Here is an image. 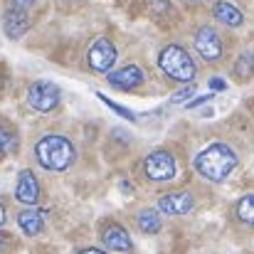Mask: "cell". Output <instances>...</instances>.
I'll return each mask as SVG.
<instances>
[{
  "label": "cell",
  "mask_w": 254,
  "mask_h": 254,
  "mask_svg": "<svg viewBox=\"0 0 254 254\" xmlns=\"http://www.w3.org/2000/svg\"><path fill=\"white\" fill-rule=\"evenodd\" d=\"M240 158L235 153V148H230L227 143H210L207 148H202L195 161H192V168L197 170L205 180H212V183H222L232 170L237 168Z\"/></svg>",
  "instance_id": "obj_1"
},
{
  "label": "cell",
  "mask_w": 254,
  "mask_h": 254,
  "mask_svg": "<svg viewBox=\"0 0 254 254\" xmlns=\"http://www.w3.org/2000/svg\"><path fill=\"white\" fill-rule=\"evenodd\" d=\"M35 158L45 170H67L77 161V148L67 136L60 133H47L35 143Z\"/></svg>",
  "instance_id": "obj_2"
},
{
  "label": "cell",
  "mask_w": 254,
  "mask_h": 254,
  "mask_svg": "<svg viewBox=\"0 0 254 254\" xmlns=\"http://www.w3.org/2000/svg\"><path fill=\"white\" fill-rule=\"evenodd\" d=\"M158 67L163 69V74L170 77L173 82H192L197 77V67L192 62V57L185 52V47L180 45H166L158 55Z\"/></svg>",
  "instance_id": "obj_3"
},
{
  "label": "cell",
  "mask_w": 254,
  "mask_h": 254,
  "mask_svg": "<svg viewBox=\"0 0 254 254\" xmlns=\"http://www.w3.org/2000/svg\"><path fill=\"white\" fill-rule=\"evenodd\" d=\"M62 101V89L50 82V79H35L27 89V104L37 114H50L60 106Z\"/></svg>",
  "instance_id": "obj_4"
},
{
  "label": "cell",
  "mask_w": 254,
  "mask_h": 254,
  "mask_svg": "<svg viewBox=\"0 0 254 254\" xmlns=\"http://www.w3.org/2000/svg\"><path fill=\"white\" fill-rule=\"evenodd\" d=\"M119 60V50L116 45L109 40V37H96L91 45H89V52H86V64L91 72L96 74H109L111 67L116 64Z\"/></svg>",
  "instance_id": "obj_5"
},
{
  "label": "cell",
  "mask_w": 254,
  "mask_h": 254,
  "mask_svg": "<svg viewBox=\"0 0 254 254\" xmlns=\"http://www.w3.org/2000/svg\"><path fill=\"white\" fill-rule=\"evenodd\" d=\"M143 173L153 183H168V180H173L178 175V161H175L173 153L163 151V148L161 151H153L143 161Z\"/></svg>",
  "instance_id": "obj_6"
},
{
  "label": "cell",
  "mask_w": 254,
  "mask_h": 254,
  "mask_svg": "<svg viewBox=\"0 0 254 254\" xmlns=\"http://www.w3.org/2000/svg\"><path fill=\"white\" fill-rule=\"evenodd\" d=\"M195 50H197V55H200L205 62H217V60H222L225 45H222V37L217 35L215 27L202 25V27L195 32Z\"/></svg>",
  "instance_id": "obj_7"
},
{
  "label": "cell",
  "mask_w": 254,
  "mask_h": 254,
  "mask_svg": "<svg viewBox=\"0 0 254 254\" xmlns=\"http://www.w3.org/2000/svg\"><path fill=\"white\" fill-rule=\"evenodd\" d=\"M195 210V195L188 190H178V192H168L158 200V212L161 215H170V217H180Z\"/></svg>",
  "instance_id": "obj_8"
},
{
  "label": "cell",
  "mask_w": 254,
  "mask_h": 254,
  "mask_svg": "<svg viewBox=\"0 0 254 254\" xmlns=\"http://www.w3.org/2000/svg\"><path fill=\"white\" fill-rule=\"evenodd\" d=\"M15 200L22 205H37L40 202V183L32 170H20L15 180Z\"/></svg>",
  "instance_id": "obj_9"
},
{
  "label": "cell",
  "mask_w": 254,
  "mask_h": 254,
  "mask_svg": "<svg viewBox=\"0 0 254 254\" xmlns=\"http://www.w3.org/2000/svg\"><path fill=\"white\" fill-rule=\"evenodd\" d=\"M146 82V72L138 64H124L116 72H109V84L114 89H136Z\"/></svg>",
  "instance_id": "obj_10"
},
{
  "label": "cell",
  "mask_w": 254,
  "mask_h": 254,
  "mask_svg": "<svg viewBox=\"0 0 254 254\" xmlns=\"http://www.w3.org/2000/svg\"><path fill=\"white\" fill-rule=\"evenodd\" d=\"M101 242H104V247L111 250V252H131V250H133L131 235H128L121 225H109V227L101 232Z\"/></svg>",
  "instance_id": "obj_11"
},
{
  "label": "cell",
  "mask_w": 254,
  "mask_h": 254,
  "mask_svg": "<svg viewBox=\"0 0 254 254\" xmlns=\"http://www.w3.org/2000/svg\"><path fill=\"white\" fill-rule=\"evenodd\" d=\"M27 30H30V17H27V12L10 7V10L2 15V32H5L10 40H20Z\"/></svg>",
  "instance_id": "obj_12"
},
{
  "label": "cell",
  "mask_w": 254,
  "mask_h": 254,
  "mask_svg": "<svg viewBox=\"0 0 254 254\" xmlns=\"http://www.w3.org/2000/svg\"><path fill=\"white\" fill-rule=\"evenodd\" d=\"M212 15H215L217 22H222L227 27H242L245 25V12L230 0H217L212 5Z\"/></svg>",
  "instance_id": "obj_13"
},
{
  "label": "cell",
  "mask_w": 254,
  "mask_h": 254,
  "mask_svg": "<svg viewBox=\"0 0 254 254\" xmlns=\"http://www.w3.org/2000/svg\"><path fill=\"white\" fill-rule=\"evenodd\" d=\"M17 225H20V230L27 237H37L45 230V212H40V210H22L17 215Z\"/></svg>",
  "instance_id": "obj_14"
},
{
  "label": "cell",
  "mask_w": 254,
  "mask_h": 254,
  "mask_svg": "<svg viewBox=\"0 0 254 254\" xmlns=\"http://www.w3.org/2000/svg\"><path fill=\"white\" fill-rule=\"evenodd\" d=\"M136 222H138V230H141L143 235H156V232H161V227H163L161 215H158L156 210H141L138 217H136Z\"/></svg>",
  "instance_id": "obj_15"
},
{
  "label": "cell",
  "mask_w": 254,
  "mask_h": 254,
  "mask_svg": "<svg viewBox=\"0 0 254 254\" xmlns=\"http://www.w3.org/2000/svg\"><path fill=\"white\" fill-rule=\"evenodd\" d=\"M232 74H235V79H240V82H247V79L252 77L254 74V55L252 52H245V55L237 57V62H235V67H232Z\"/></svg>",
  "instance_id": "obj_16"
},
{
  "label": "cell",
  "mask_w": 254,
  "mask_h": 254,
  "mask_svg": "<svg viewBox=\"0 0 254 254\" xmlns=\"http://www.w3.org/2000/svg\"><path fill=\"white\" fill-rule=\"evenodd\" d=\"M15 148H17V133H15L7 124L0 121V156H7V153H12Z\"/></svg>",
  "instance_id": "obj_17"
},
{
  "label": "cell",
  "mask_w": 254,
  "mask_h": 254,
  "mask_svg": "<svg viewBox=\"0 0 254 254\" xmlns=\"http://www.w3.org/2000/svg\"><path fill=\"white\" fill-rule=\"evenodd\" d=\"M237 220L245 222V225H254V192L245 195L237 202Z\"/></svg>",
  "instance_id": "obj_18"
},
{
  "label": "cell",
  "mask_w": 254,
  "mask_h": 254,
  "mask_svg": "<svg viewBox=\"0 0 254 254\" xmlns=\"http://www.w3.org/2000/svg\"><path fill=\"white\" fill-rule=\"evenodd\" d=\"M96 96H99V99H101V101H104V104H106L111 111H116L119 116H124V119H128V121H133V119H136V114H133V111H128V109L119 106V104H116V101H111L109 96H104V94H96Z\"/></svg>",
  "instance_id": "obj_19"
},
{
  "label": "cell",
  "mask_w": 254,
  "mask_h": 254,
  "mask_svg": "<svg viewBox=\"0 0 254 254\" xmlns=\"http://www.w3.org/2000/svg\"><path fill=\"white\" fill-rule=\"evenodd\" d=\"M12 247H15V242H12V237H10L7 232H0V254L12 252Z\"/></svg>",
  "instance_id": "obj_20"
},
{
  "label": "cell",
  "mask_w": 254,
  "mask_h": 254,
  "mask_svg": "<svg viewBox=\"0 0 254 254\" xmlns=\"http://www.w3.org/2000/svg\"><path fill=\"white\" fill-rule=\"evenodd\" d=\"M192 91H195V84H188L185 89H180L178 94H173V104H180V101H185V99H188Z\"/></svg>",
  "instance_id": "obj_21"
},
{
  "label": "cell",
  "mask_w": 254,
  "mask_h": 254,
  "mask_svg": "<svg viewBox=\"0 0 254 254\" xmlns=\"http://www.w3.org/2000/svg\"><path fill=\"white\" fill-rule=\"evenodd\" d=\"M35 2H37V0H10V5H12L15 10H22V12H27L30 7H35Z\"/></svg>",
  "instance_id": "obj_22"
},
{
  "label": "cell",
  "mask_w": 254,
  "mask_h": 254,
  "mask_svg": "<svg viewBox=\"0 0 254 254\" xmlns=\"http://www.w3.org/2000/svg\"><path fill=\"white\" fill-rule=\"evenodd\" d=\"M210 89H212V91H222V89H227V84H225V79L212 77V79H210Z\"/></svg>",
  "instance_id": "obj_23"
},
{
  "label": "cell",
  "mask_w": 254,
  "mask_h": 254,
  "mask_svg": "<svg viewBox=\"0 0 254 254\" xmlns=\"http://www.w3.org/2000/svg\"><path fill=\"white\" fill-rule=\"evenodd\" d=\"M79 254H106L104 250H96V247H89V250H82Z\"/></svg>",
  "instance_id": "obj_24"
},
{
  "label": "cell",
  "mask_w": 254,
  "mask_h": 254,
  "mask_svg": "<svg viewBox=\"0 0 254 254\" xmlns=\"http://www.w3.org/2000/svg\"><path fill=\"white\" fill-rule=\"evenodd\" d=\"M5 225V207H2V202H0V227Z\"/></svg>",
  "instance_id": "obj_25"
},
{
  "label": "cell",
  "mask_w": 254,
  "mask_h": 254,
  "mask_svg": "<svg viewBox=\"0 0 254 254\" xmlns=\"http://www.w3.org/2000/svg\"><path fill=\"white\" fill-rule=\"evenodd\" d=\"M62 2H72V5H79V2H84V0H62Z\"/></svg>",
  "instance_id": "obj_26"
},
{
  "label": "cell",
  "mask_w": 254,
  "mask_h": 254,
  "mask_svg": "<svg viewBox=\"0 0 254 254\" xmlns=\"http://www.w3.org/2000/svg\"><path fill=\"white\" fill-rule=\"evenodd\" d=\"M188 2H202V0H188Z\"/></svg>",
  "instance_id": "obj_27"
}]
</instances>
